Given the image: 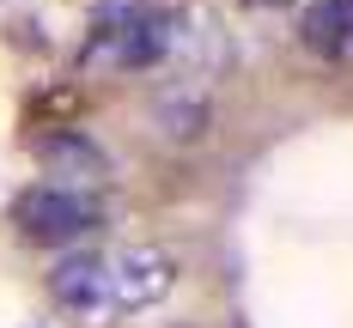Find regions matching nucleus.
<instances>
[{
  "mask_svg": "<svg viewBox=\"0 0 353 328\" xmlns=\"http://www.w3.org/2000/svg\"><path fill=\"white\" fill-rule=\"evenodd\" d=\"M171 286H176V261L152 243L85 250L55 261V274H49V298L61 304V316L73 328H116L134 310H152Z\"/></svg>",
  "mask_w": 353,
  "mask_h": 328,
  "instance_id": "nucleus-1",
  "label": "nucleus"
},
{
  "mask_svg": "<svg viewBox=\"0 0 353 328\" xmlns=\"http://www.w3.org/2000/svg\"><path fill=\"white\" fill-rule=\"evenodd\" d=\"M12 219L31 243H79L104 225V207L98 195H73V188H55V182H37L12 201Z\"/></svg>",
  "mask_w": 353,
  "mask_h": 328,
  "instance_id": "nucleus-2",
  "label": "nucleus"
},
{
  "mask_svg": "<svg viewBox=\"0 0 353 328\" xmlns=\"http://www.w3.org/2000/svg\"><path fill=\"white\" fill-rule=\"evenodd\" d=\"M165 49H171V19H159V12H122L110 31L92 36L85 61H92V67H116V73H141V67H152Z\"/></svg>",
  "mask_w": 353,
  "mask_h": 328,
  "instance_id": "nucleus-3",
  "label": "nucleus"
},
{
  "mask_svg": "<svg viewBox=\"0 0 353 328\" xmlns=\"http://www.w3.org/2000/svg\"><path fill=\"white\" fill-rule=\"evenodd\" d=\"M37 164L55 177V188H73V195H92L110 182V158L85 134H43L37 140Z\"/></svg>",
  "mask_w": 353,
  "mask_h": 328,
  "instance_id": "nucleus-4",
  "label": "nucleus"
},
{
  "mask_svg": "<svg viewBox=\"0 0 353 328\" xmlns=\"http://www.w3.org/2000/svg\"><path fill=\"white\" fill-rule=\"evenodd\" d=\"M305 43L323 55H353V0H323L305 12Z\"/></svg>",
  "mask_w": 353,
  "mask_h": 328,
  "instance_id": "nucleus-5",
  "label": "nucleus"
}]
</instances>
